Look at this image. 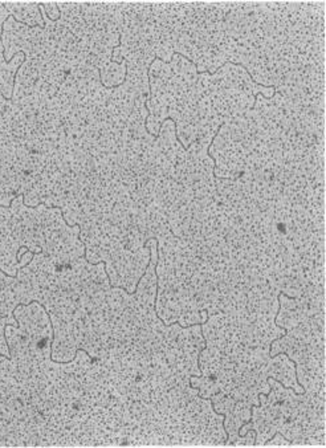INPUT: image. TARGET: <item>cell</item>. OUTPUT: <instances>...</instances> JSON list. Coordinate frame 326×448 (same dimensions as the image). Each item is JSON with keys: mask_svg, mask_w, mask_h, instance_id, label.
I'll list each match as a JSON object with an SVG mask.
<instances>
[{"mask_svg": "<svg viewBox=\"0 0 326 448\" xmlns=\"http://www.w3.org/2000/svg\"><path fill=\"white\" fill-rule=\"evenodd\" d=\"M0 97H3V98H4V99H6V101H10V103H12V101H13V99H11V98H10V97H4V94H3V93H0Z\"/></svg>", "mask_w": 326, "mask_h": 448, "instance_id": "cell-1", "label": "cell"}]
</instances>
